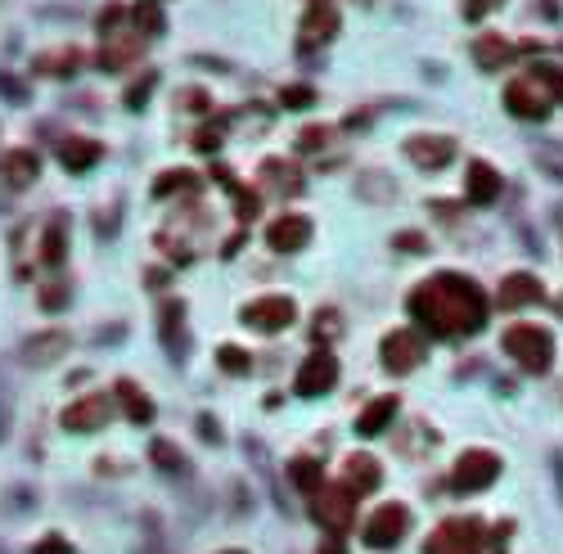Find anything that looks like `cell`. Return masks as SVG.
<instances>
[{
  "label": "cell",
  "instance_id": "4",
  "mask_svg": "<svg viewBox=\"0 0 563 554\" xmlns=\"http://www.w3.org/2000/svg\"><path fill=\"white\" fill-rule=\"evenodd\" d=\"M311 514H316V523L325 527V532H347L356 518V491L347 487H320L316 496H311Z\"/></svg>",
  "mask_w": 563,
  "mask_h": 554
},
{
  "label": "cell",
  "instance_id": "30",
  "mask_svg": "<svg viewBox=\"0 0 563 554\" xmlns=\"http://www.w3.org/2000/svg\"><path fill=\"white\" fill-rule=\"evenodd\" d=\"M131 14H136V28L145 32V37H163L167 32V19H163V10H158V0H140Z\"/></svg>",
  "mask_w": 563,
  "mask_h": 554
},
{
  "label": "cell",
  "instance_id": "33",
  "mask_svg": "<svg viewBox=\"0 0 563 554\" xmlns=\"http://www.w3.org/2000/svg\"><path fill=\"white\" fill-rule=\"evenodd\" d=\"M149 455H154V464L158 469H167V473H176V469H185V455L176 451L172 442H167V437H158L154 446H149Z\"/></svg>",
  "mask_w": 563,
  "mask_h": 554
},
{
  "label": "cell",
  "instance_id": "20",
  "mask_svg": "<svg viewBox=\"0 0 563 554\" xmlns=\"http://www.w3.org/2000/svg\"><path fill=\"white\" fill-rule=\"evenodd\" d=\"M0 172H5L10 190H28V185L41 176V158L32 154V149H10V154L0 158Z\"/></svg>",
  "mask_w": 563,
  "mask_h": 554
},
{
  "label": "cell",
  "instance_id": "14",
  "mask_svg": "<svg viewBox=\"0 0 563 554\" xmlns=\"http://www.w3.org/2000/svg\"><path fill=\"white\" fill-rule=\"evenodd\" d=\"M406 158L415 167H424V172H437V167H446L455 158V140L451 136H410Z\"/></svg>",
  "mask_w": 563,
  "mask_h": 554
},
{
  "label": "cell",
  "instance_id": "42",
  "mask_svg": "<svg viewBox=\"0 0 563 554\" xmlns=\"http://www.w3.org/2000/svg\"><path fill=\"white\" fill-rule=\"evenodd\" d=\"M176 104H185V109L203 113V109H208V95H203V91H194V86H190V91H181V95H176Z\"/></svg>",
  "mask_w": 563,
  "mask_h": 554
},
{
  "label": "cell",
  "instance_id": "25",
  "mask_svg": "<svg viewBox=\"0 0 563 554\" xmlns=\"http://www.w3.org/2000/svg\"><path fill=\"white\" fill-rule=\"evenodd\" d=\"M473 59H478V68H487V73H496V68H505L509 59H514V46H509L505 37H478L473 41Z\"/></svg>",
  "mask_w": 563,
  "mask_h": 554
},
{
  "label": "cell",
  "instance_id": "22",
  "mask_svg": "<svg viewBox=\"0 0 563 554\" xmlns=\"http://www.w3.org/2000/svg\"><path fill=\"white\" fill-rule=\"evenodd\" d=\"M82 68V50L77 46H59V50H46V55L32 59V73L41 77H73Z\"/></svg>",
  "mask_w": 563,
  "mask_h": 554
},
{
  "label": "cell",
  "instance_id": "40",
  "mask_svg": "<svg viewBox=\"0 0 563 554\" xmlns=\"http://www.w3.org/2000/svg\"><path fill=\"white\" fill-rule=\"evenodd\" d=\"M536 158H541V167H550V172L563 181V149H559V145H545Z\"/></svg>",
  "mask_w": 563,
  "mask_h": 554
},
{
  "label": "cell",
  "instance_id": "44",
  "mask_svg": "<svg viewBox=\"0 0 563 554\" xmlns=\"http://www.w3.org/2000/svg\"><path fill=\"white\" fill-rule=\"evenodd\" d=\"M316 334H320V338H334V334H338V316H334V311H320Z\"/></svg>",
  "mask_w": 563,
  "mask_h": 554
},
{
  "label": "cell",
  "instance_id": "34",
  "mask_svg": "<svg viewBox=\"0 0 563 554\" xmlns=\"http://www.w3.org/2000/svg\"><path fill=\"white\" fill-rule=\"evenodd\" d=\"M68 298H73V289H68L64 280L41 284V307H46V311H64V307H68Z\"/></svg>",
  "mask_w": 563,
  "mask_h": 554
},
{
  "label": "cell",
  "instance_id": "23",
  "mask_svg": "<svg viewBox=\"0 0 563 554\" xmlns=\"http://www.w3.org/2000/svg\"><path fill=\"white\" fill-rule=\"evenodd\" d=\"M343 482L352 491H374L383 482V469H379V460L374 455H347V464H343Z\"/></svg>",
  "mask_w": 563,
  "mask_h": 554
},
{
  "label": "cell",
  "instance_id": "50",
  "mask_svg": "<svg viewBox=\"0 0 563 554\" xmlns=\"http://www.w3.org/2000/svg\"><path fill=\"white\" fill-rule=\"evenodd\" d=\"M226 554H244V550H226Z\"/></svg>",
  "mask_w": 563,
  "mask_h": 554
},
{
  "label": "cell",
  "instance_id": "46",
  "mask_svg": "<svg viewBox=\"0 0 563 554\" xmlns=\"http://www.w3.org/2000/svg\"><path fill=\"white\" fill-rule=\"evenodd\" d=\"M397 248H406V253H419V248H424V235L406 230V235H397Z\"/></svg>",
  "mask_w": 563,
  "mask_h": 554
},
{
  "label": "cell",
  "instance_id": "45",
  "mask_svg": "<svg viewBox=\"0 0 563 554\" xmlns=\"http://www.w3.org/2000/svg\"><path fill=\"white\" fill-rule=\"evenodd\" d=\"M199 437L203 442H221V428H217V419L212 415H199Z\"/></svg>",
  "mask_w": 563,
  "mask_h": 554
},
{
  "label": "cell",
  "instance_id": "3",
  "mask_svg": "<svg viewBox=\"0 0 563 554\" xmlns=\"http://www.w3.org/2000/svg\"><path fill=\"white\" fill-rule=\"evenodd\" d=\"M424 554H482V523L478 518H446L433 527Z\"/></svg>",
  "mask_w": 563,
  "mask_h": 554
},
{
  "label": "cell",
  "instance_id": "48",
  "mask_svg": "<svg viewBox=\"0 0 563 554\" xmlns=\"http://www.w3.org/2000/svg\"><path fill=\"white\" fill-rule=\"evenodd\" d=\"M320 554H343V541H338V532H334V536H329V541H325V545H320Z\"/></svg>",
  "mask_w": 563,
  "mask_h": 554
},
{
  "label": "cell",
  "instance_id": "32",
  "mask_svg": "<svg viewBox=\"0 0 563 554\" xmlns=\"http://www.w3.org/2000/svg\"><path fill=\"white\" fill-rule=\"evenodd\" d=\"M217 365H221V370H226V374H248V370H253V356H248L244 347L226 343V347H221V352H217Z\"/></svg>",
  "mask_w": 563,
  "mask_h": 554
},
{
  "label": "cell",
  "instance_id": "16",
  "mask_svg": "<svg viewBox=\"0 0 563 554\" xmlns=\"http://www.w3.org/2000/svg\"><path fill=\"white\" fill-rule=\"evenodd\" d=\"M68 347H73V338H68L64 329H46V334H37V338L23 343V365H37V370L41 365H55Z\"/></svg>",
  "mask_w": 563,
  "mask_h": 554
},
{
  "label": "cell",
  "instance_id": "36",
  "mask_svg": "<svg viewBox=\"0 0 563 554\" xmlns=\"http://www.w3.org/2000/svg\"><path fill=\"white\" fill-rule=\"evenodd\" d=\"M154 86H158V73H145V77H140V82L127 91V109H131V113L145 109V100L154 95Z\"/></svg>",
  "mask_w": 563,
  "mask_h": 554
},
{
  "label": "cell",
  "instance_id": "38",
  "mask_svg": "<svg viewBox=\"0 0 563 554\" xmlns=\"http://www.w3.org/2000/svg\"><path fill=\"white\" fill-rule=\"evenodd\" d=\"M329 136H334L329 127H307V131L298 136V149H302V154H316V149L329 145Z\"/></svg>",
  "mask_w": 563,
  "mask_h": 554
},
{
  "label": "cell",
  "instance_id": "24",
  "mask_svg": "<svg viewBox=\"0 0 563 554\" xmlns=\"http://www.w3.org/2000/svg\"><path fill=\"white\" fill-rule=\"evenodd\" d=\"M392 419H397V397H379V401H370V406L356 415V433L374 437V433H383Z\"/></svg>",
  "mask_w": 563,
  "mask_h": 554
},
{
  "label": "cell",
  "instance_id": "35",
  "mask_svg": "<svg viewBox=\"0 0 563 554\" xmlns=\"http://www.w3.org/2000/svg\"><path fill=\"white\" fill-rule=\"evenodd\" d=\"M194 185H199V181H194L190 172H167V176H158V181H154V194H158V199H163V194H176V190H194Z\"/></svg>",
  "mask_w": 563,
  "mask_h": 554
},
{
  "label": "cell",
  "instance_id": "19",
  "mask_svg": "<svg viewBox=\"0 0 563 554\" xmlns=\"http://www.w3.org/2000/svg\"><path fill=\"white\" fill-rule=\"evenodd\" d=\"M158 334H163L167 352L181 361L185 347H190V338H185V302H163V311H158Z\"/></svg>",
  "mask_w": 563,
  "mask_h": 554
},
{
  "label": "cell",
  "instance_id": "49",
  "mask_svg": "<svg viewBox=\"0 0 563 554\" xmlns=\"http://www.w3.org/2000/svg\"><path fill=\"white\" fill-rule=\"evenodd\" d=\"M5 428H10V424H5V406H0V437H5Z\"/></svg>",
  "mask_w": 563,
  "mask_h": 554
},
{
  "label": "cell",
  "instance_id": "6",
  "mask_svg": "<svg viewBox=\"0 0 563 554\" xmlns=\"http://www.w3.org/2000/svg\"><path fill=\"white\" fill-rule=\"evenodd\" d=\"M379 352H383V370L388 374H410V370L424 365L428 343H424V334H415V329H397V334L383 338Z\"/></svg>",
  "mask_w": 563,
  "mask_h": 554
},
{
  "label": "cell",
  "instance_id": "17",
  "mask_svg": "<svg viewBox=\"0 0 563 554\" xmlns=\"http://www.w3.org/2000/svg\"><path fill=\"white\" fill-rule=\"evenodd\" d=\"M541 280L536 275H527V271H514V275H505L500 280V307L505 311H518V307H527V302H541Z\"/></svg>",
  "mask_w": 563,
  "mask_h": 554
},
{
  "label": "cell",
  "instance_id": "26",
  "mask_svg": "<svg viewBox=\"0 0 563 554\" xmlns=\"http://www.w3.org/2000/svg\"><path fill=\"white\" fill-rule=\"evenodd\" d=\"M113 392H118V401L127 406V419H131V424H149V419H154V401H149L131 379H118V383H113Z\"/></svg>",
  "mask_w": 563,
  "mask_h": 554
},
{
  "label": "cell",
  "instance_id": "1",
  "mask_svg": "<svg viewBox=\"0 0 563 554\" xmlns=\"http://www.w3.org/2000/svg\"><path fill=\"white\" fill-rule=\"evenodd\" d=\"M406 307L433 338H464L487 325V293L469 275H455V271H442L433 280H424L410 293Z\"/></svg>",
  "mask_w": 563,
  "mask_h": 554
},
{
  "label": "cell",
  "instance_id": "10",
  "mask_svg": "<svg viewBox=\"0 0 563 554\" xmlns=\"http://www.w3.org/2000/svg\"><path fill=\"white\" fill-rule=\"evenodd\" d=\"M496 478H500V455H491V451H464L460 460H455V473H451V482L460 491H482Z\"/></svg>",
  "mask_w": 563,
  "mask_h": 554
},
{
  "label": "cell",
  "instance_id": "11",
  "mask_svg": "<svg viewBox=\"0 0 563 554\" xmlns=\"http://www.w3.org/2000/svg\"><path fill=\"white\" fill-rule=\"evenodd\" d=\"M338 32V5L334 0H307V19L298 28V46L302 50H316L325 41H334Z\"/></svg>",
  "mask_w": 563,
  "mask_h": 554
},
{
  "label": "cell",
  "instance_id": "9",
  "mask_svg": "<svg viewBox=\"0 0 563 554\" xmlns=\"http://www.w3.org/2000/svg\"><path fill=\"white\" fill-rule=\"evenodd\" d=\"M338 383V356L329 352H311L307 361L298 365V379H293V388H298V397H320V392H329Z\"/></svg>",
  "mask_w": 563,
  "mask_h": 554
},
{
  "label": "cell",
  "instance_id": "18",
  "mask_svg": "<svg viewBox=\"0 0 563 554\" xmlns=\"http://www.w3.org/2000/svg\"><path fill=\"white\" fill-rule=\"evenodd\" d=\"M464 194H469V203H478V208H487V203L500 199V176L491 163H469V172H464Z\"/></svg>",
  "mask_w": 563,
  "mask_h": 554
},
{
  "label": "cell",
  "instance_id": "43",
  "mask_svg": "<svg viewBox=\"0 0 563 554\" xmlns=\"http://www.w3.org/2000/svg\"><path fill=\"white\" fill-rule=\"evenodd\" d=\"M500 0H464V19H482V14H491Z\"/></svg>",
  "mask_w": 563,
  "mask_h": 554
},
{
  "label": "cell",
  "instance_id": "5",
  "mask_svg": "<svg viewBox=\"0 0 563 554\" xmlns=\"http://www.w3.org/2000/svg\"><path fill=\"white\" fill-rule=\"evenodd\" d=\"M410 527V509L397 505V500H388V505H379L370 518H365V545L370 550H392V545H401V536H406Z\"/></svg>",
  "mask_w": 563,
  "mask_h": 554
},
{
  "label": "cell",
  "instance_id": "8",
  "mask_svg": "<svg viewBox=\"0 0 563 554\" xmlns=\"http://www.w3.org/2000/svg\"><path fill=\"white\" fill-rule=\"evenodd\" d=\"M293 320H298V307H293V298H284V293H271V298H257L244 307V325L257 329V334H280Z\"/></svg>",
  "mask_w": 563,
  "mask_h": 554
},
{
  "label": "cell",
  "instance_id": "15",
  "mask_svg": "<svg viewBox=\"0 0 563 554\" xmlns=\"http://www.w3.org/2000/svg\"><path fill=\"white\" fill-rule=\"evenodd\" d=\"M266 244H271L275 253H298V248L311 244V221L298 217V212H289V217L271 221V230H266Z\"/></svg>",
  "mask_w": 563,
  "mask_h": 554
},
{
  "label": "cell",
  "instance_id": "39",
  "mask_svg": "<svg viewBox=\"0 0 563 554\" xmlns=\"http://www.w3.org/2000/svg\"><path fill=\"white\" fill-rule=\"evenodd\" d=\"M280 104L284 109H307V104H316V91H311V86H284Z\"/></svg>",
  "mask_w": 563,
  "mask_h": 554
},
{
  "label": "cell",
  "instance_id": "37",
  "mask_svg": "<svg viewBox=\"0 0 563 554\" xmlns=\"http://www.w3.org/2000/svg\"><path fill=\"white\" fill-rule=\"evenodd\" d=\"M221 140H226V122H208V127L194 136V149H203V154H212V149H221Z\"/></svg>",
  "mask_w": 563,
  "mask_h": 554
},
{
  "label": "cell",
  "instance_id": "12",
  "mask_svg": "<svg viewBox=\"0 0 563 554\" xmlns=\"http://www.w3.org/2000/svg\"><path fill=\"white\" fill-rule=\"evenodd\" d=\"M113 415V401L109 392H91V397L73 401V406L64 410V428L68 433H95V428H104Z\"/></svg>",
  "mask_w": 563,
  "mask_h": 554
},
{
  "label": "cell",
  "instance_id": "47",
  "mask_svg": "<svg viewBox=\"0 0 563 554\" xmlns=\"http://www.w3.org/2000/svg\"><path fill=\"white\" fill-rule=\"evenodd\" d=\"M0 91L10 95V100H23V95H28V91H23L19 82H14V77H0Z\"/></svg>",
  "mask_w": 563,
  "mask_h": 554
},
{
  "label": "cell",
  "instance_id": "41",
  "mask_svg": "<svg viewBox=\"0 0 563 554\" xmlns=\"http://www.w3.org/2000/svg\"><path fill=\"white\" fill-rule=\"evenodd\" d=\"M122 19H127V10H122V5H109V10H104V14H100V32H104V37H109V32H113V28H118V23H122Z\"/></svg>",
  "mask_w": 563,
  "mask_h": 554
},
{
  "label": "cell",
  "instance_id": "28",
  "mask_svg": "<svg viewBox=\"0 0 563 554\" xmlns=\"http://www.w3.org/2000/svg\"><path fill=\"white\" fill-rule=\"evenodd\" d=\"M262 181L271 185L275 194H298V190H302V176H298V167L280 163V158H271V163H262Z\"/></svg>",
  "mask_w": 563,
  "mask_h": 554
},
{
  "label": "cell",
  "instance_id": "31",
  "mask_svg": "<svg viewBox=\"0 0 563 554\" xmlns=\"http://www.w3.org/2000/svg\"><path fill=\"white\" fill-rule=\"evenodd\" d=\"M532 77L545 86V95H550L554 104H563V68H559V64H536Z\"/></svg>",
  "mask_w": 563,
  "mask_h": 554
},
{
  "label": "cell",
  "instance_id": "29",
  "mask_svg": "<svg viewBox=\"0 0 563 554\" xmlns=\"http://www.w3.org/2000/svg\"><path fill=\"white\" fill-rule=\"evenodd\" d=\"M289 478L302 496H316V491L325 487V469H320L316 460H289Z\"/></svg>",
  "mask_w": 563,
  "mask_h": 554
},
{
  "label": "cell",
  "instance_id": "27",
  "mask_svg": "<svg viewBox=\"0 0 563 554\" xmlns=\"http://www.w3.org/2000/svg\"><path fill=\"white\" fill-rule=\"evenodd\" d=\"M68 257V221L64 217H55L46 226V235H41V262L46 266H59Z\"/></svg>",
  "mask_w": 563,
  "mask_h": 554
},
{
  "label": "cell",
  "instance_id": "13",
  "mask_svg": "<svg viewBox=\"0 0 563 554\" xmlns=\"http://www.w3.org/2000/svg\"><path fill=\"white\" fill-rule=\"evenodd\" d=\"M140 55H145V32H118L113 28L109 37H104L100 68L104 73H122V68H131Z\"/></svg>",
  "mask_w": 563,
  "mask_h": 554
},
{
  "label": "cell",
  "instance_id": "7",
  "mask_svg": "<svg viewBox=\"0 0 563 554\" xmlns=\"http://www.w3.org/2000/svg\"><path fill=\"white\" fill-rule=\"evenodd\" d=\"M550 104H554V100L545 95V86L536 82L532 73L505 86V109L514 113V118H523V122H541V118H550Z\"/></svg>",
  "mask_w": 563,
  "mask_h": 554
},
{
  "label": "cell",
  "instance_id": "21",
  "mask_svg": "<svg viewBox=\"0 0 563 554\" xmlns=\"http://www.w3.org/2000/svg\"><path fill=\"white\" fill-rule=\"evenodd\" d=\"M104 158V145L100 140H86V136H73V140H64V145H59V163L68 167V172H91L95 163H100Z\"/></svg>",
  "mask_w": 563,
  "mask_h": 554
},
{
  "label": "cell",
  "instance_id": "2",
  "mask_svg": "<svg viewBox=\"0 0 563 554\" xmlns=\"http://www.w3.org/2000/svg\"><path fill=\"white\" fill-rule=\"evenodd\" d=\"M500 347H505L527 374H545L554 361V338H550V329H541V325H509Z\"/></svg>",
  "mask_w": 563,
  "mask_h": 554
}]
</instances>
